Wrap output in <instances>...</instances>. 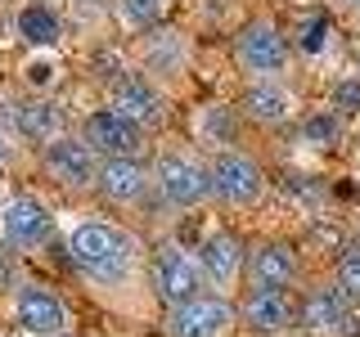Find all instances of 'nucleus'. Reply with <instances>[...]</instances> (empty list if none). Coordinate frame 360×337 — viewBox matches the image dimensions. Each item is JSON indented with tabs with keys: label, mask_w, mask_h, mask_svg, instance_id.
<instances>
[{
	"label": "nucleus",
	"mask_w": 360,
	"mask_h": 337,
	"mask_svg": "<svg viewBox=\"0 0 360 337\" xmlns=\"http://www.w3.org/2000/svg\"><path fill=\"white\" fill-rule=\"evenodd\" d=\"M63 252H68V265L99 292L135 288L140 284V270L149 275V265H144V243L135 239L127 225L104 220V216H86V220L68 225ZM144 284H149V279H144Z\"/></svg>",
	"instance_id": "obj_1"
},
{
	"label": "nucleus",
	"mask_w": 360,
	"mask_h": 337,
	"mask_svg": "<svg viewBox=\"0 0 360 337\" xmlns=\"http://www.w3.org/2000/svg\"><path fill=\"white\" fill-rule=\"evenodd\" d=\"M153 189L172 211H194L212 202V180H207V157L194 153L189 144H162L153 153Z\"/></svg>",
	"instance_id": "obj_2"
},
{
	"label": "nucleus",
	"mask_w": 360,
	"mask_h": 337,
	"mask_svg": "<svg viewBox=\"0 0 360 337\" xmlns=\"http://www.w3.org/2000/svg\"><path fill=\"white\" fill-rule=\"evenodd\" d=\"M234 63L248 81H284L288 63H292V45L284 37L270 14L248 18L239 32H234Z\"/></svg>",
	"instance_id": "obj_3"
},
{
	"label": "nucleus",
	"mask_w": 360,
	"mask_h": 337,
	"mask_svg": "<svg viewBox=\"0 0 360 337\" xmlns=\"http://www.w3.org/2000/svg\"><path fill=\"white\" fill-rule=\"evenodd\" d=\"M207 180H212V202H217V207H230V211L257 207L270 189L266 166L243 149H217L207 157Z\"/></svg>",
	"instance_id": "obj_4"
},
{
	"label": "nucleus",
	"mask_w": 360,
	"mask_h": 337,
	"mask_svg": "<svg viewBox=\"0 0 360 337\" xmlns=\"http://www.w3.org/2000/svg\"><path fill=\"white\" fill-rule=\"evenodd\" d=\"M149 292L162 306H180V301L207 292V275H202V261H198V247H185L176 239L158 243L149 252Z\"/></svg>",
	"instance_id": "obj_5"
},
{
	"label": "nucleus",
	"mask_w": 360,
	"mask_h": 337,
	"mask_svg": "<svg viewBox=\"0 0 360 337\" xmlns=\"http://www.w3.org/2000/svg\"><path fill=\"white\" fill-rule=\"evenodd\" d=\"M162 329L167 337H230L239 329V310L225 292H198L180 306H167Z\"/></svg>",
	"instance_id": "obj_6"
},
{
	"label": "nucleus",
	"mask_w": 360,
	"mask_h": 337,
	"mask_svg": "<svg viewBox=\"0 0 360 337\" xmlns=\"http://www.w3.org/2000/svg\"><path fill=\"white\" fill-rule=\"evenodd\" d=\"M108 108H117L127 121H135L140 131H162V121H167V90L162 81H153L149 72H117L108 81V99H104Z\"/></svg>",
	"instance_id": "obj_7"
},
{
	"label": "nucleus",
	"mask_w": 360,
	"mask_h": 337,
	"mask_svg": "<svg viewBox=\"0 0 360 337\" xmlns=\"http://www.w3.org/2000/svg\"><path fill=\"white\" fill-rule=\"evenodd\" d=\"M41 171L68 194H95V176H99V153L90 149L77 131L59 135L54 144L41 149Z\"/></svg>",
	"instance_id": "obj_8"
},
{
	"label": "nucleus",
	"mask_w": 360,
	"mask_h": 337,
	"mask_svg": "<svg viewBox=\"0 0 360 337\" xmlns=\"http://www.w3.org/2000/svg\"><path fill=\"white\" fill-rule=\"evenodd\" d=\"M14 324L27 337H63L72 333V310L50 284L27 279V284L14 288Z\"/></svg>",
	"instance_id": "obj_9"
},
{
	"label": "nucleus",
	"mask_w": 360,
	"mask_h": 337,
	"mask_svg": "<svg viewBox=\"0 0 360 337\" xmlns=\"http://www.w3.org/2000/svg\"><path fill=\"white\" fill-rule=\"evenodd\" d=\"M82 140L99 157H149V131H140L135 121H127L117 108L99 104L82 117Z\"/></svg>",
	"instance_id": "obj_10"
},
{
	"label": "nucleus",
	"mask_w": 360,
	"mask_h": 337,
	"mask_svg": "<svg viewBox=\"0 0 360 337\" xmlns=\"http://www.w3.org/2000/svg\"><path fill=\"white\" fill-rule=\"evenodd\" d=\"M297 329L307 337H352L356 333V306L338 284H315L297 301Z\"/></svg>",
	"instance_id": "obj_11"
},
{
	"label": "nucleus",
	"mask_w": 360,
	"mask_h": 337,
	"mask_svg": "<svg viewBox=\"0 0 360 337\" xmlns=\"http://www.w3.org/2000/svg\"><path fill=\"white\" fill-rule=\"evenodd\" d=\"M0 239H5V247H18V252H41L54 239L50 202L37 198V194L5 198V207H0Z\"/></svg>",
	"instance_id": "obj_12"
},
{
	"label": "nucleus",
	"mask_w": 360,
	"mask_h": 337,
	"mask_svg": "<svg viewBox=\"0 0 360 337\" xmlns=\"http://www.w3.org/2000/svg\"><path fill=\"white\" fill-rule=\"evenodd\" d=\"M153 189V166L149 157H99V176H95V194L117 211H131L149 198Z\"/></svg>",
	"instance_id": "obj_13"
},
{
	"label": "nucleus",
	"mask_w": 360,
	"mask_h": 337,
	"mask_svg": "<svg viewBox=\"0 0 360 337\" xmlns=\"http://www.w3.org/2000/svg\"><path fill=\"white\" fill-rule=\"evenodd\" d=\"M302 279V256L288 239H257L248 243V265H243V288H279L292 292Z\"/></svg>",
	"instance_id": "obj_14"
},
{
	"label": "nucleus",
	"mask_w": 360,
	"mask_h": 337,
	"mask_svg": "<svg viewBox=\"0 0 360 337\" xmlns=\"http://www.w3.org/2000/svg\"><path fill=\"white\" fill-rule=\"evenodd\" d=\"M234 310H239V329L257 337H279L297 324V301L279 288H243L234 297Z\"/></svg>",
	"instance_id": "obj_15"
},
{
	"label": "nucleus",
	"mask_w": 360,
	"mask_h": 337,
	"mask_svg": "<svg viewBox=\"0 0 360 337\" xmlns=\"http://www.w3.org/2000/svg\"><path fill=\"white\" fill-rule=\"evenodd\" d=\"M198 261H202V275H207V288H217V292L230 297V292H239V284H243L248 243L234 230H212L207 239L198 243Z\"/></svg>",
	"instance_id": "obj_16"
},
{
	"label": "nucleus",
	"mask_w": 360,
	"mask_h": 337,
	"mask_svg": "<svg viewBox=\"0 0 360 337\" xmlns=\"http://www.w3.org/2000/svg\"><path fill=\"white\" fill-rule=\"evenodd\" d=\"M14 135L32 149H45L59 135H68V117L63 104L54 95H27L22 104H14Z\"/></svg>",
	"instance_id": "obj_17"
},
{
	"label": "nucleus",
	"mask_w": 360,
	"mask_h": 337,
	"mask_svg": "<svg viewBox=\"0 0 360 337\" xmlns=\"http://www.w3.org/2000/svg\"><path fill=\"white\" fill-rule=\"evenodd\" d=\"M239 117L252 126H288L297 117V95L284 81H248L239 95Z\"/></svg>",
	"instance_id": "obj_18"
},
{
	"label": "nucleus",
	"mask_w": 360,
	"mask_h": 337,
	"mask_svg": "<svg viewBox=\"0 0 360 337\" xmlns=\"http://www.w3.org/2000/svg\"><path fill=\"white\" fill-rule=\"evenodd\" d=\"M14 32L22 45H32V50H54V45L63 41V14L50 5V0H27V5H18L14 14Z\"/></svg>",
	"instance_id": "obj_19"
},
{
	"label": "nucleus",
	"mask_w": 360,
	"mask_h": 337,
	"mask_svg": "<svg viewBox=\"0 0 360 337\" xmlns=\"http://www.w3.org/2000/svg\"><path fill=\"white\" fill-rule=\"evenodd\" d=\"M167 5L172 0H117V18L135 32H153L167 18Z\"/></svg>",
	"instance_id": "obj_20"
},
{
	"label": "nucleus",
	"mask_w": 360,
	"mask_h": 337,
	"mask_svg": "<svg viewBox=\"0 0 360 337\" xmlns=\"http://www.w3.org/2000/svg\"><path fill=\"white\" fill-rule=\"evenodd\" d=\"M22 77H27V86L37 90V95H50L54 86H59V59H54V50H37L22 67Z\"/></svg>",
	"instance_id": "obj_21"
},
{
	"label": "nucleus",
	"mask_w": 360,
	"mask_h": 337,
	"mask_svg": "<svg viewBox=\"0 0 360 337\" xmlns=\"http://www.w3.org/2000/svg\"><path fill=\"white\" fill-rule=\"evenodd\" d=\"M338 131H342V117L329 108V112H311L307 121H302V140L315 144V149H329V144H338Z\"/></svg>",
	"instance_id": "obj_22"
},
{
	"label": "nucleus",
	"mask_w": 360,
	"mask_h": 337,
	"mask_svg": "<svg viewBox=\"0 0 360 337\" xmlns=\"http://www.w3.org/2000/svg\"><path fill=\"white\" fill-rule=\"evenodd\" d=\"M333 284L347 292L352 306H360V247H347V252L333 261Z\"/></svg>",
	"instance_id": "obj_23"
},
{
	"label": "nucleus",
	"mask_w": 360,
	"mask_h": 337,
	"mask_svg": "<svg viewBox=\"0 0 360 337\" xmlns=\"http://www.w3.org/2000/svg\"><path fill=\"white\" fill-rule=\"evenodd\" d=\"M329 108L338 112V117H352V112H360V72L333 86V95H329Z\"/></svg>",
	"instance_id": "obj_24"
},
{
	"label": "nucleus",
	"mask_w": 360,
	"mask_h": 337,
	"mask_svg": "<svg viewBox=\"0 0 360 337\" xmlns=\"http://www.w3.org/2000/svg\"><path fill=\"white\" fill-rule=\"evenodd\" d=\"M5 157H9V144H5V140H0V166H5Z\"/></svg>",
	"instance_id": "obj_25"
},
{
	"label": "nucleus",
	"mask_w": 360,
	"mask_h": 337,
	"mask_svg": "<svg viewBox=\"0 0 360 337\" xmlns=\"http://www.w3.org/2000/svg\"><path fill=\"white\" fill-rule=\"evenodd\" d=\"M63 337H72V333H63Z\"/></svg>",
	"instance_id": "obj_26"
},
{
	"label": "nucleus",
	"mask_w": 360,
	"mask_h": 337,
	"mask_svg": "<svg viewBox=\"0 0 360 337\" xmlns=\"http://www.w3.org/2000/svg\"><path fill=\"white\" fill-rule=\"evenodd\" d=\"M356 5H360V0H356Z\"/></svg>",
	"instance_id": "obj_27"
}]
</instances>
